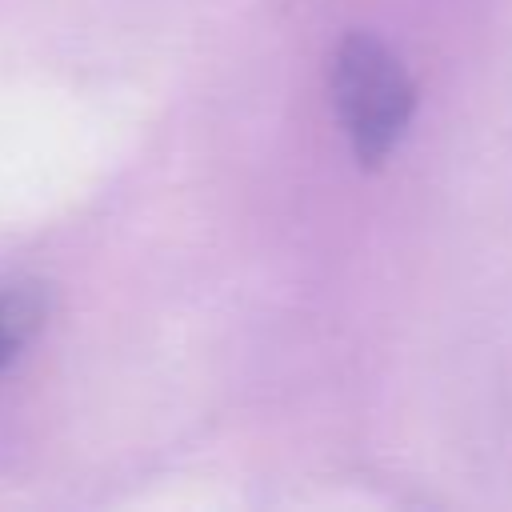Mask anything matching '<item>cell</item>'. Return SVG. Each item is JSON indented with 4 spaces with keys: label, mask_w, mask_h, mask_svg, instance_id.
<instances>
[{
    "label": "cell",
    "mask_w": 512,
    "mask_h": 512,
    "mask_svg": "<svg viewBox=\"0 0 512 512\" xmlns=\"http://www.w3.org/2000/svg\"><path fill=\"white\" fill-rule=\"evenodd\" d=\"M48 320V292L40 284H12L0 288V368L20 356V348L44 328Z\"/></svg>",
    "instance_id": "7a4b0ae2"
},
{
    "label": "cell",
    "mask_w": 512,
    "mask_h": 512,
    "mask_svg": "<svg viewBox=\"0 0 512 512\" xmlns=\"http://www.w3.org/2000/svg\"><path fill=\"white\" fill-rule=\"evenodd\" d=\"M332 100L352 156L364 168H380L408 132L416 88L400 56L368 28H356L336 48Z\"/></svg>",
    "instance_id": "6da1fadb"
}]
</instances>
